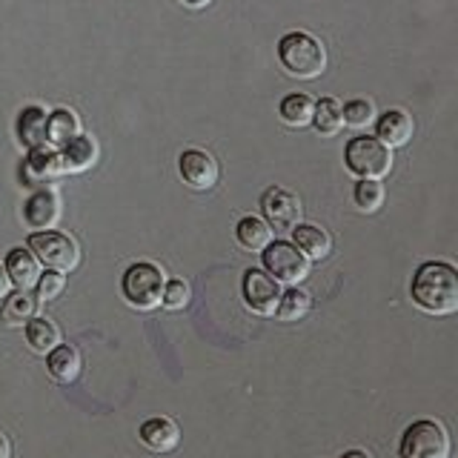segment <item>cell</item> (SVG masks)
I'll use <instances>...</instances> for the list:
<instances>
[{
  "mask_svg": "<svg viewBox=\"0 0 458 458\" xmlns=\"http://www.w3.org/2000/svg\"><path fill=\"white\" fill-rule=\"evenodd\" d=\"M412 304L429 315L458 312V267L450 261H427L415 269L410 284Z\"/></svg>",
  "mask_w": 458,
  "mask_h": 458,
  "instance_id": "obj_1",
  "label": "cell"
},
{
  "mask_svg": "<svg viewBox=\"0 0 458 458\" xmlns=\"http://www.w3.org/2000/svg\"><path fill=\"white\" fill-rule=\"evenodd\" d=\"M278 61L290 78L312 81L327 69V47L310 32H290L278 40Z\"/></svg>",
  "mask_w": 458,
  "mask_h": 458,
  "instance_id": "obj_2",
  "label": "cell"
},
{
  "mask_svg": "<svg viewBox=\"0 0 458 458\" xmlns=\"http://www.w3.org/2000/svg\"><path fill=\"white\" fill-rule=\"evenodd\" d=\"M344 166L358 181H381L393 169V149L372 135H358L344 147Z\"/></svg>",
  "mask_w": 458,
  "mask_h": 458,
  "instance_id": "obj_3",
  "label": "cell"
},
{
  "mask_svg": "<svg viewBox=\"0 0 458 458\" xmlns=\"http://www.w3.org/2000/svg\"><path fill=\"white\" fill-rule=\"evenodd\" d=\"M164 286H166L164 269L157 264H152V261L132 264L121 278V293L126 298V304L135 307V310H143V312L161 307Z\"/></svg>",
  "mask_w": 458,
  "mask_h": 458,
  "instance_id": "obj_4",
  "label": "cell"
},
{
  "mask_svg": "<svg viewBox=\"0 0 458 458\" xmlns=\"http://www.w3.org/2000/svg\"><path fill=\"white\" fill-rule=\"evenodd\" d=\"M450 433L436 419L412 421L398 441V458H450Z\"/></svg>",
  "mask_w": 458,
  "mask_h": 458,
  "instance_id": "obj_5",
  "label": "cell"
},
{
  "mask_svg": "<svg viewBox=\"0 0 458 458\" xmlns=\"http://www.w3.org/2000/svg\"><path fill=\"white\" fill-rule=\"evenodd\" d=\"M29 250L35 252L40 264H47L49 269L57 272H72L81 261V250L75 238L57 233V229H43V233L29 235Z\"/></svg>",
  "mask_w": 458,
  "mask_h": 458,
  "instance_id": "obj_6",
  "label": "cell"
},
{
  "mask_svg": "<svg viewBox=\"0 0 458 458\" xmlns=\"http://www.w3.org/2000/svg\"><path fill=\"white\" fill-rule=\"evenodd\" d=\"M261 261H264V269L278 284L295 286L298 281H304L310 276V258L290 241H272L261 252Z\"/></svg>",
  "mask_w": 458,
  "mask_h": 458,
  "instance_id": "obj_7",
  "label": "cell"
},
{
  "mask_svg": "<svg viewBox=\"0 0 458 458\" xmlns=\"http://www.w3.org/2000/svg\"><path fill=\"white\" fill-rule=\"evenodd\" d=\"M281 293H284L281 284L272 278L267 269L252 267L243 272L241 295H243V304H247L255 315H276Z\"/></svg>",
  "mask_w": 458,
  "mask_h": 458,
  "instance_id": "obj_8",
  "label": "cell"
},
{
  "mask_svg": "<svg viewBox=\"0 0 458 458\" xmlns=\"http://www.w3.org/2000/svg\"><path fill=\"white\" fill-rule=\"evenodd\" d=\"M261 212H264V221L272 229H281V233H293V229L301 224V198L284 186H269L261 195Z\"/></svg>",
  "mask_w": 458,
  "mask_h": 458,
  "instance_id": "obj_9",
  "label": "cell"
},
{
  "mask_svg": "<svg viewBox=\"0 0 458 458\" xmlns=\"http://www.w3.org/2000/svg\"><path fill=\"white\" fill-rule=\"evenodd\" d=\"M178 172L183 183H190L192 190H212L218 183V161L204 149H186L178 157Z\"/></svg>",
  "mask_w": 458,
  "mask_h": 458,
  "instance_id": "obj_10",
  "label": "cell"
},
{
  "mask_svg": "<svg viewBox=\"0 0 458 458\" xmlns=\"http://www.w3.org/2000/svg\"><path fill=\"white\" fill-rule=\"evenodd\" d=\"M138 438L147 450L152 453H169L178 447L181 441V429L178 424L166 419V415H155V419H147L138 429Z\"/></svg>",
  "mask_w": 458,
  "mask_h": 458,
  "instance_id": "obj_11",
  "label": "cell"
},
{
  "mask_svg": "<svg viewBox=\"0 0 458 458\" xmlns=\"http://www.w3.org/2000/svg\"><path fill=\"white\" fill-rule=\"evenodd\" d=\"M23 221L32 229H55V224L61 221V198L52 190H38L35 195H29L23 207Z\"/></svg>",
  "mask_w": 458,
  "mask_h": 458,
  "instance_id": "obj_12",
  "label": "cell"
},
{
  "mask_svg": "<svg viewBox=\"0 0 458 458\" xmlns=\"http://www.w3.org/2000/svg\"><path fill=\"white\" fill-rule=\"evenodd\" d=\"M412 132H415L412 114L404 109H386L376 123V138L390 149H398V147H404V143H410Z\"/></svg>",
  "mask_w": 458,
  "mask_h": 458,
  "instance_id": "obj_13",
  "label": "cell"
},
{
  "mask_svg": "<svg viewBox=\"0 0 458 458\" xmlns=\"http://www.w3.org/2000/svg\"><path fill=\"white\" fill-rule=\"evenodd\" d=\"M6 276L18 290H32L40 278V261L29 247H14L6 252Z\"/></svg>",
  "mask_w": 458,
  "mask_h": 458,
  "instance_id": "obj_14",
  "label": "cell"
},
{
  "mask_svg": "<svg viewBox=\"0 0 458 458\" xmlns=\"http://www.w3.org/2000/svg\"><path fill=\"white\" fill-rule=\"evenodd\" d=\"M81 369H83V358L75 347H69V344H57V347L47 355V372L57 384L78 381Z\"/></svg>",
  "mask_w": 458,
  "mask_h": 458,
  "instance_id": "obj_15",
  "label": "cell"
},
{
  "mask_svg": "<svg viewBox=\"0 0 458 458\" xmlns=\"http://www.w3.org/2000/svg\"><path fill=\"white\" fill-rule=\"evenodd\" d=\"M293 243L310 258V261H321V258L333 252V238H329V233L318 224H298L293 229Z\"/></svg>",
  "mask_w": 458,
  "mask_h": 458,
  "instance_id": "obj_16",
  "label": "cell"
},
{
  "mask_svg": "<svg viewBox=\"0 0 458 458\" xmlns=\"http://www.w3.org/2000/svg\"><path fill=\"white\" fill-rule=\"evenodd\" d=\"M47 123H49V112H43L40 106H26L18 118V138L23 147L29 149H40L47 147Z\"/></svg>",
  "mask_w": 458,
  "mask_h": 458,
  "instance_id": "obj_17",
  "label": "cell"
},
{
  "mask_svg": "<svg viewBox=\"0 0 458 458\" xmlns=\"http://www.w3.org/2000/svg\"><path fill=\"white\" fill-rule=\"evenodd\" d=\"M235 238L243 250L264 252L272 243V226L264 218H258V215H243V218L235 224Z\"/></svg>",
  "mask_w": 458,
  "mask_h": 458,
  "instance_id": "obj_18",
  "label": "cell"
},
{
  "mask_svg": "<svg viewBox=\"0 0 458 458\" xmlns=\"http://www.w3.org/2000/svg\"><path fill=\"white\" fill-rule=\"evenodd\" d=\"M38 315V298L29 295V290L9 293L0 307V318L6 327H26Z\"/></svg>",
  "mask_w": 458,
  "mask_h": 458,
  "instance_id": "obj_19",
  "label": "cell"
},
{
  "mask_svg": "<svg viewBox=\"0 0 458 458\" xmlns=\"http://www.w3.org/2000/svg\"><path fill=\"white\" fill-rule=\"evenodd\" d=\"M81 132V118L72 109L61 106V109H55L49 112V123H47V140L52 143V147L57 149H64L69 140H75Z\"/></svg>",
  "mask_w": 458,
  "mask_h": 458,
  "instance_id": "obj_20",
  "label": "cell"
},
{
  "mask_svg": "<svg viewBox=\"0 0 458 458\" xmlns=\"http://www.w3.org/2000/svg\"><path fill=\"white\" fill-rule=\"evenodd\" d=\"M64 172H83L98 161V143L89 135H78L61 149Z\"/></svg>",
  "mask_w": 458,
  "mask_h": 458,
  "instance_id": "obj_21",
  "label": "cell"
},
{
  "mask_svg": "<svg viewBox=\"0 0 458 458\" xmlns=\"http://www.w3.org/2000/svg\"><path fill=\"white\" fill-rule=\"evenodd\" d=\"M26 344H29V347H32L38 355H49V352L57 347V344H64V341H61V329H57L55 321L35 315V318L26 324Z\"/></svg>",
  "mask_w": 458,
  "mask_h": 458,
  "instance_id": "obj_22",
  "label": "cell"
},
{
  "mask_svg": "<svg viewBox=\"0 0 458 458\" xmlns=\"http://www.w3.org/2000/svg\"><path fill=\"white\" fill-rule=\"evenodd\" d=\"M312 112H315V100L307 95V92H293V95H286L281 100V106H278V114H281V121L286 126H310L312 123Z\"/></svg>",
  "mask_w": 458,
  "mask_h": 458,
  "instance_id": "obj_23",
  "label": "cell"
},
{
  "mask_svg": "<svg viewBox=\"0 0 458 458\" xmlns=\"http://www.w3.org/2000/svg\"><path fill=\"white\" fill-rule=\"evenodd\" d=\"M312 126L318 129L321 135H338L344 129V104L341 100H335V98L315 100Z\"/></svg>",
  "mask_w": 458,
  "mask_h": 458,
  "instance_id": "obj_24",
  "label": "cell"
},
{
  "mask_svg": "<svg viewBox=\"0 0 458 458\" xmlns=\"http://www.w3.org/2000/svg\"><path fill=\"white\" fill-rule=\"evenodd\" d=\"M26 172H29V175H35L38 181H52V178H57V175H64L61 152H55V149H49V147L29 149Z\"/></svg>",
  "mask_w": 458,
  "mask_h": 458,
  "instance_id": "obj_25",
  "label": "cell"
},
{
  "mask_svg": "<svg viewBox=\"0 0 458 458\" xmlns=\"http://www.w3.org/2000/svg\"><path fill=\"white\" fill-rule=\"evenodd\" d=\"M310 307H312V298L304 290H298V286H290V290L281 293L276 318L278 321H298V318H304V315L310 312Z\"/></svg>",
  "mask_w": 458,
  "mask_h": 458,
  "instance_id": "obj_26",
  "label": "cell"
},
{
  "mask_svg": "<svg viewBox=\"0 0 458 458\" xmlns=\"http://www.w3.org/2000/svg\"><path fill=\"white\" fill-rule=\"evenodd\" d=\"M384 198H386V192H384L381 181H364L361 178L352 190V200L361 212H378L384 207Z\"/></svg>",
  "mask_w": 458,
  "mask_h": 458,
  "instance_id": "obj_27",
  "label": "cell"
},
{
  "mask_svg": "<svg viewBox=\"0 0 458 458\" xmlns=\"http://www.w3.org/2000/svg\"><path fill=\"white\" fill-rule=\"evenodd\" d=\"M372 121H376V104L367 98H352L344 104V126L352 129H367Z\"/></svg>",
  "mask_w": 458,
  "mask_h": 458,
  "instance_id": "obj_28",
  "label": "cell"
},
{
  "mask_svg": "<svg viewBox=\"0 0 458 458\" xmlns=\"http://www.w3.org/2000/svg\"><path fill=\"white\" fill-rule=\"evenodd\" d=\"M35 290H38V295H35L38 301H55V298H61V293L66 290V272H57V269L40 272Z\"/></svg>",
  "mask_w": 458,
  "mask_h": 458,
  "instance_id": "obj_29",
  "label": "cell"
},
{
  "mask_svg": "<svg viewBox=\"0 0 458 458\" xmlns=\"http://www.w3.org/2000/svg\"><path fill=\"white\" fill-rule=\"evenodd\" d=\"M190 304V284L181 281V278H172L164 286V298H161V307H166L169 312H178Z\"/></svg>",
  "mask_w": 458,
  "mask_h": 458,
  "instance_id": "obj_30",
  "label": "cell"
},
{
  "mask_svg": "<svg viewBox=\"0 0 458 458\" xmlns=\"http://www.w3.org/2000/svg\"><path fill=\"white\" fill-rule=\"evenodd\" d=\"M9 286H12V281H9V276H6V267L0 264V301H4V298L9 295Z\"/></svg>",
  "mask_w": 458,
  "mask_h": 458,
  "instance_id": "obj_31",
  "label": "cell"
},
{
  "mask_svg": "<svg viewBox=\"0 0 458 458\" xmlns=\"http://www.w3.org/2000/svg\"><path fill=\"white\" fill-rule=\"evenodd\" d=\"M0 458H12V444L6 436H0Z\"/></svg>",
  "mask_w": 458,
  "mask_h": 458,
  "instance_id": "obj_32",
  "label": "cell"
},
{
  "mask_svg": "<svg viewBox=\"0 0 458 458\" xmlns=\"http://www.w3.org/2000/svg\"><path fill=\"white\" fill-rule=\"evenodd\" d=\"M341 458H372V455L367 450H347Z\"/></svg>",
  "mask_w": 458,
  "mask_h": 458,
  "instance_id": "obj_33",
  "label": "cell"
},
{
  "mask_svg": "<svg viewBox=\"0 0 458 458\" xmlns=\"http://www.w3.org/2000/svg\"><path fill=\"white\" fill-rule=\"evenodd\" d=\"M186 6H192V9H200V6H209L212 0H183Z\"/></svg>",
  "mask_w": 458,
  "mask_h": 458,
  "instance_id": "obj_34",
  "label": "cell"
}]
</instances>
